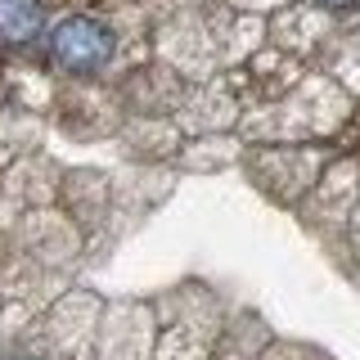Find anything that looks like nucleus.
I'll return each mask as SVG.
<instances>
[{
    "label": "nucleus",
    "mask_w": 360,
    "mask_h": 360,
    "mask_svg": "<svg viewBox=\"0 0 360 360\" xmlns=\"http://www.w3.org/2000/svg\"><path fill=\"white\" fill-rule=\"evenodd\" d=\"M320 5H329V9H347V5H356V0H320Z\"/></svg>",
    "instance_id": "obj_3"
},
{
    "label": "nucleus",
    "mask_w": 360,
    "mask_h": 360,
    "mask_svg": "<svg viewBox=\"0 0 360 360\" xmlns=\"http://www.w3.org/2000/svg\"><path fill=\"white\" fill-rule=\"evenodd\" d=\"M50 59L68 72H99L112 59V32L95 18H63L50 32Z\"/></svg>",
    "instance_id": "obj_1"
},
{
    "label": "nucleus",
    "mask_w": 360,
    "mask_h": 360,
    "mask_svg": "<svg viewBox=\"0 0 360 360\" xmlns=\"http://www.w3.org/2000/svg\"><path fill=\"white\" fill-rule=\"evenodd\" d=\"M41 27H45L41 0H0V41L5 45L37 41Z\"/></svg>",
    "instance_id": "obj_2"
}]
</instances>
